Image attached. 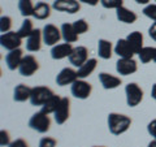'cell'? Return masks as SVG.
Returning <instances> with one entry per match:
<instances>
[{
  "instance_id": "obj_13",
  "label": "cell",
  "mask_w": 156,
  "mask_h": 147,
  "mask_svg": "<svg viewBox=\"0 0 156 147\" xmlns=\"http://www.w3.org/2000/svg\"><path fill=\"white\" fill-rule=\"evenodd\" d=\"M78 80L77 70L72 69V68H64L58 72V74L56 76V83L58 86H66L72 85L73 82H76Z\"/></svg>"
},
{
  "instance_id": "obj_25",
  "label": "cell",
  "mask_w": 156,
  "mask_h": 147,
  "mask_svg": "<svg viewBox=\"0 0 156 147\" xmlns=\"http://www.w3.org/2000/svg\"><path fill=\"white\" fill-rule=\"evenodd\" d=\"M51 16V5L46 2H39L34 8V17L37 20H47Z\"/></svg>"
},
{
  "instance_id": "obj_26",
  "label": "cell",
  "mask_w": 156,
  "mask_h": 147,
  "mask_svg": "<svg viewBox=\"0 0 156 147\" xmlns=\"http://www.w3.org/2000/svg\"><path fill=\"white\" fill-rule=\"evenodd\" d=\"M61 99L62 98L60 96V95H52L50 99H48L44 104L42 106V109L41 111H43L44 113H47V115H51V113H55V111L58 108V106H60V103H61Z\"/></svg>"
},
{
  "instance_id": "obj_19",
  "label": "cell",
  "mask_w": 156,
  "mask_h": 147,
  "mask_svg": "<svg viewBox=\"0 0 156 147\" xmlns=\"http://www.w3.org/2000/svg\"><path fill=\"white\" fill-rule=\"evenodd\" d=\"M115 52V47L107 39H99L98 41V55L103 60H109Z\"/></svg>"
},
{
  "instance_id": "obj_6",
  "label": "cell",
  "mask_w": 156,
  "mask_h": 147,
  "mask_svg": "<svg viewBox=\"0 0 156 147\" xmlns=\"http://www.w3.org/2000/svg\"><path fill=\"white\" fill-rule=\"evenodd\" d=\"M42 34H43V43L46 46H56L60 39L62 38L61 37V29H58L57 26H55L53 23H47V25L43 27L42 30Z\"/></svg>"
},
{
  "instance_id": "obj_45",
  "label": "cell",
  "mask_w": 156,
  "mask_h": 147,
  "mask_svg": "<svg viewBox=\"0 0 156 147\" xmlns=\"http://www.w3.org/2000/svg\"><path fill=\"white\" fill-rule=\"evenodd\" d=\"M155 2H156V0H155Z\"/></svg>"
},
{
  "instance_id": "obj_34",
  "label": "cell",
  "mask_w": 156,
  "mask_h": 147,
  "mask_svg": "<svg viewBox=\"0 0 156 147\" xmlns=\"http://www.w3.org/2000/svg\"><path fill=\"white\" fill-rule=\"evenodd\" d=\"M57 146V141L52 137H43L39 141V146L38 147H56Z\"/></svg>"
},
{
  "instance_id": "obj_18",
  "label": "cell",
  "mask_w": 156,
  "mask_h": 147,
  "mask_svg": "<svg viewBox=\"0 0 156 147\" xmlns=\"http://www.w3.org/2000/svg\"><path fill=\"white\" fill-rule=\"evenodd\" d=\"M115 53L121 59H131L135 55V52L133 51V48L129 45V42L126 41V38L117 41L116 46H115Z\"/></svg>"
},
{
  "instance_id": "obj_32",
  "label": "cell",
  "mask_w": 156,
  "mask_h": 147,
  "mask_svg": "<svg viewBox=\"0 0 156 147\" xmlns=\"http://www.w3.org/2000/svg\"><path fill=\"white\" fill-rule=\"evenodd\" d=\"M100 4L105 9H117L124 5V0H100Z\"/></svg>"
},
{
  "instance_id": "obj_33",
  "label": "cell",
  "mask_w": 156,
  "mask_h": 147,
  "mask_svg": "<svg viewBox=\"0 0 156 147\" xmlns=\"http://www.w3.org/2000/svg\"><path fill=\"white\" fill-rule=\"evenodd\" d=\"M143 14L146 17H148L150 20L156 22V4H147L144 8H143Z\"/></svg>"
},
{
  "instance_id": "obj_24",
  "label": "cell",
  "mask_w": 156,
  "mask_h": 147,
  "mask_svg": "<svg viewBox=\"0 0 156 147\" xmlns=\"http://www.w3.org/2000/svg\"><path fill=\"white\" fill-rule=\"evenodd\" d=\"M96 65H98V60L96 59H89L86 63L82 66L78 68L77 70V74H78V78H81V80H85L87 78L90 74H92V72L96 69Z\"/></svg>"
},
{
  "instance_id": "obj_29",
  "label": "cell",
  "mask_w": 156,
  "mask_h": 147,
  "mask_svg": "<svg viewBox=\"0 0 156 147\" xmlns=\"http://www.w3.org/2000/svg\"><path fill=\"white\" fill-rule=\"evenodd\" d=\"M155 48L156 47H143L142 50L139 51L138 57L142 64H147L151 60H154L155 57Z\"/></svg>"
},
{
  "instance_id": "obj_4",
  "label": "cell",
  "mask_w": 156,
  "mask_h": 147,
  "mask_svg": "<svg viewBox=\"0 0 156 147\" xmlns=\"http://www.w3.org/2000/svg\"><path fill=\"white\" fill-rule=\"evenodd\" d=\"M52 95H55L50 87L47 86H37L31 89V95H30V103L31 106H43L44 103L50 99Z\"/></svg>"
},
{
  "instance_id": "obj_44",
  "label": "cell",
  "mask_w": 156,
  "mask_h": 147,
  "mask_svg": "<svg viewBox=\"0 0 156 147\" xmlns=\"http://www.w3.org/2000/svg\"><path fill=\"white\" fill-rule=\"evenodd\" d=\"M92 147H105V146H92Z\"/></svg>"
},
{
  "instance_id": "obj_40",
  "label": "cell",
  "mask_w": 156,
  "mask_h": 147,
  "mask_svg": "<svg viewBox=\"0 0 156 147\" xmlns=\"http://www.w3.org/2000/svg\"><path fill=\"white\" fill-rule=\"evenodd\" d=\"M151 96H152L154 100H156V83L152 85V89H151Z\"/></svg>"
},
{
  "instance_id": "obj_17",
  "label": "cell",
  "mask_w": 156,
  "mask_h": 147,
  "mask_svg": "<svg viewBox=\"0 0 156 147\" xmlns=\"http://www.w3.org/2000/svg\"><path fill=\"white\" fill-rule=\"evenodd\" d=\"M22 59H23V52L21 48H16V50H13V51H9L5 55V64L8 66V69L9 70L18 69Z\"/></svg>"
},
{
  "instance_id": "obj_39",
  "label": "cell",
  "mask_w": 156,
  "mask_h": 147,
  "mask_svg": "<svg viewBox=\"0 0 156 147\" xmlns=\"http://www.w3.org/2000/svg\"><path fill=\"white\" fill-rule=\"evenodd\" d=\"M80 2L83 3V4H87V5L95 7V5H98V4L100 3V0H80Z\"/></svg>"
},
{
  "instance_id": "obj_41",
  "label": "cell",
  "mask_w": 156,
  "mask_h": 147,
  "mask_svg": "<svg viewBox=\"0 0 156 147\" xmlns=\"http://www.w3.org/2000/svg\"><path fill=\"white\" fill-rule=\"evenodd\" d=\"M134 2L136 4H142V5H147V4L150 3V0H134Z\"/></svg>"
},
{
  "instance_id": "obj_38",
  "label": "cell",
  "mask_w": 156,
  "mask_h": 147,
  "mask_svg": "<svg viewBox=\"0 0 156 147\" xmlns=\"http://www.w3.org/2000/svg\"><path fill=\"white\" fill-rule=\"evenodd\" d=\"M148 35H150V38L152 39V41L156 42V22H154L152 25L150 26V29H148Z\"/></svg>"
},
{
  "instance_id": "obj_22",
  "label": "cell",
  "mask_w": 156,
  "mask_h": 147,
  "mask_svg": "<svg viewBox=\"0 0 156 147\" xmlns=\"http://www.w3.org/2000/svg\"><path fill=\"white\" fill-rule=\"evenodd\" d=\"M60 29H61V37H62V39H64V42L74 43V42L78 41V34L76 33L74 27H73V23L64 22Z\"/></svg>"
},
{
  "instance_id": "obj_31",
  "label": "cell",
  "mask_w": 156,
  "mask_h": 147,
  "mask_svg": "<svg viewBox=\"0 0 156 147\" xmlns=\"http://www.w3.org/2000/svg\"><path fill=\"white\" fill-rule=\"evenodd\" d=\"M12 25H13L12 18L9 16H2L0 17V31H2V34L11 31Z\"/></svg>"
},
{
  "instance_id": "obj_8",
  "label": "cell",
  "mask_w": 156,
  "mask_h": 147,
  "mask_svg": "<svg viewBox=\"0 0 156 147\" xmlns=\"http://www.w3.org/2000/svg\"><path fill=\"white\" fill-rule=\"evenodd\" d=\"M39 69V63L33 55H26L23 56L21 64H20L18 72L23 77H30Z\"/></svg>"
},
{
  "instance_id": "obj_20",
  "label": "cell",
  "mask_w": 156,
  "mask_h": 147,
  "mask_svg": "<svg viewBox=\"0 0 156 147\" xmlns=\"http://www.w3.org/2000/svg\"><path fill=\"white\" fill-rule=\"evenodd\" d=\"M116 17L120 22H124V23H134L138 20V16H136L135 12L125 8L124 5L116 9Z\"/></svg>"
},
{
  "instance_id": "obj_7",
  "label": "cell",
  "mask_w": 156,
  "mask_h": 147,
  "mask_svg": "<svg viewBox=\"0 0 156 147\" xmlns=\"http://www.w3.org/2000/svg\"><path fill=\"white\" fill-rule=\"evenodd\" d=\"M0 45L7 51H13L16 48H20L22 45V38L18 35L17 31H8L2 34L0 37Z\"/></svg>"
},
{
  "instance_id": "obj_37",
  "label": "cell",
  "mask_w": 156,
  "mask_h": 147,
  "mask_svg": "<svg viewBox=\"0 0 156 147\" xmlns=\"http://www.w3.org/2000/svg\"><path fill=\"white\" fill-rule=\"evenodd\" d=\"M8 147H29V145H27V142L25 139L17 138V139H14L13 142H11V145H9Z\"/></svg>"
},
{
  "instance_id": "obj_9",
  "label": "cell",
  "mask_w": 156,
  "mask_h": 147,
  "mask_svg": "<svg viewBox=\"0 0 156 147\" xmlns=\"http://www.w3.org/2000/svg\"><path fill=\"white\" fill-rule=\"evenodd\" d=\"M80 0H55L52 4V8L57 12H65L74 14L81 9Z\"/></svg>"
},
{
  "instance_id": "obj_3",
  "label": "cell",
  "mask_w": 156,
  "mask_h": 147,
  "mask_svg": "<svg viewBox=\"0 0 156 147\" xmlns=\"http://www.w3.org/2000/svg\"><path fill=\"white\" fill-rule=\"evenodd\" d=\"M125 94L126 103H128L129 107H136L143 100V90L135 82H130L125 86Z\"/></svg>"
},
{
  "instance_id": "obj_28",
  "label": "cell",
  "mask_w": 156,
  "mask_h": 147,
  "mask_svg": "<svg viewBox=\"0 0 156 147\" xmlns=\"http://www.w3.org/2000/svg\"><path fill=\"white\" fill-rule=\"evenodd\" d=\"M34 30H35V29H34L33 21H31V20L29 18V17H26V18L22 21V25H21V27H20L18 30H17V33H18V35L23 39V38H27Z\"/></svg>"
},
{
  "instance_id": "obj_10",
  "label": "cell",
  "mask_w": 156,
  "mask_h": 147,
  "mask_svg": "<svg viewBox=\"0 0 156 147\" xmlns=\"http://www.w3.org/2000/svg\"><path fill=\"white\" fill-rule=\"evenodd\" d=\"M116 70L121 76H130L138 70V64H136V61L133 57L131 59H121L120 57L116 63Z\"/></svg>"
},
{
  "instance_id": "obj_5",
  "label": "cell",
  "mask_w": 156,
  "mask_h": 147,
  "mask_svg": "<svg viewBox=\"0 0 156 147\" xmlns=\"http://www.w3.org/2000/svg\"><path fill=\"white\" fill-rule=\"evenodd\" d=\"M70 92L72 95L77 98V99H81V100H85L87 99L91 92H92V85L90 82H87L85 80H81V78H78L76 82L72 83L70 86Z\"/></svg>"
},
{
  "instance_id": "obj_12",
  "label": "cell",
  "mask_w": 156,
  "mask_h": 147,
  "mask_svg": "<svg viewBox=\"0 0 156 147\" xmlns=\"http://www.w3.org/2000/svg\"><path fill=\"white\" fill-rule=\"evenodd\" d=\"M69 115H70V100L68 99V98H62L58 108L55 111V113H53L56 124L57 125L65 124L66 120L69 119Z\"/></svg>"
},
{
  "instance_id": "obj_27",
  "label": "cell",
  "mask_w": 156,
  "mask_h": 147,
  "mask_svg": "<svg viewBox=\"0 0 156 147\" xmlns=\"http://www.w3.org/2000/svg\"><path fill=\"white\" fill-rule=\"evenodd\" d=\"M34 8L35 5L33 4V0H18V11L25 18L34 16Z\"/></svg>"
},
{
  "instance_id": "obj_35",
  "label": "cell",
  "mask_w": 156,
  "mask_h": 147,
  "mask_svg": "<svg viewBox=\"0 0 156 147\" xmlns=\"http://www.w3.org/2000/svg\"><path fill=\"white\" fill-rule=\"evenodd\" d=\"M0 145L3 147L9 146L11 145V138H9V133L5 130H2L0 131Z\"/></svg>"
},
{
  "instance_id": "obj_42",
  "label": "cell",
  "mask_w": 156,
  "mask_h": 147,
  "mask_svg": "<svg viewBox=\"0 0 156 147\" xmlns=\"http://www.w3.org/2000/svg\"><path fill=\"white\" fill-rule=\"evenodd\" d=\"M147 147H156V139H154V141H151L150 143L147 145Z\"/></svg>"
},
{
  "instance_id": "obj_30",
  "label": "cell",
  "mask_w": 156,
  "mask_h": 147,
  "mask_svg": "<svg viewBox=\"0 0 156 147\" xmlns=\"http://www.w3.org/2000/svg\"><path fill=\"white\" fill-rule=\"evenodd\" d=\"M73 27H74V30L78 35H81V34H85L89 30V23L86 22V20L81 18V20H77V21L73 22Z\"/></svg>"
},
{
  "instance_id": "obj_16",
  "label": "cell",
  "mask_w": 156,
  "mask_h": 147,
  "mask_svg": "<svg viewBox=\"0 0 156 147\" xmlns=\"http://www.w3.org/2000/svg\"><path fill=\"white\" fill-rule=\"evenodd\" d=\"M72 43H60V45H56L51 48V57L53 60H62L65 57H69L70 53L73 51Z\"/></svg>"
},
{
  "instance_id": "obj_1",
  "label": "cell",
  "mask_w": 156,
  "mask_h": 147,
  "mask_svg": "<svg viewBox=\"0 0 156 147\" xmlns=\"http://www.w3.org/2000/svg\"><path fill=\"white\" fill-rule=\"evenodd\" d=\"M108 129L113 135H121L128 131L131 125V119L122 113L111 112L108 115Z\"/></svg>"
},
{
  "instance_id": "obj_21",
  "label": "cell",
  "mask_w": 156,
  "mask_h": 147,
  "mask_svg": "<svg viewBox=\"0 0 156 147\" xmlns=\"http://www.w3.org/2000/svg\"><path fill=\"white\" fill-rule=\"evenodd\" d=\"M31 95V87H29L25 83H20L14 87L13 90V100L14 102H26L27 99H30Z\"/></svg>"
},
{
  "instance_id": "obj_14",
  "label": "cell",
  "mask_w": 156,
  "mask_h": 147,
  "mask_svg": "<svg viewBox=\"0 0 156 147\" xmlns=\"http://www.w3.org/2000/svg\"><path fill=\"white\" fill-rule=\"evenodd\" d=\"M99 82L100 85L103 86V89L105 90H113V89H117L121 83H122V80L117 76H113V74H109V73H105V72H101L99 73Z\"/></svg>"
},
{
  "instance_id": "obj_11",
  "label": "cell",
  "mask_w": 156,
  "mask_h": 147,
  "mask_svg": "<svg viewBox=\"0 0 156 147\" xmlns=\"http://www.w3.org/2000/svg\"><path fill=\"white\" fill-rule=\"evenodd\" d=\"M68 59H69V63L73 66L80 68L89 60V51H87V48L83 47V46L74 47L72 53H70V56Z\"/></svg>"
},
{
  "instance_id": "obj_23",
  "label": "cell",
  "mask_w": 156,
  "mask_h": 147,
  "mask_svg": "<svg viewBox=\"0 0 156 147\" xmlns=\"http://www.w3.org/2000/svg\"><path fill=\"white\" fill-rule=\"evenodd\" d=\"M126 41L129 42V45L131 46L133 51L136 53V55H138L139 51L144 47V46H143V34L139 33V31H133V33H130L129 35L126 37Z\"/></svg>"
},
{
  "instance_id": "obj_2",
  "label": "cell",
  "mask_w": 156,
  "mask_h": 147,
  "mask_svg": "<svg viewBox=\"0 0 156 147\" xmlns=\"http://www.w3.org/2000/svg\"><path fill=\"white\" fill-rule=\"evenodd\" d=\"M29 126L33 130H37L38 133H47L51 128V119L43 111H39L34 113L29 120Z\"/></svg>"
},
{
  "instance_id": "obj_36",
  "label": "cell",
  "mask_w": 156,
  "mask_h": 147,
  "mask_svg": "<svg viewBox=\"0 0 156 147\" xmlns=\"http://www.w3.org/2000/svg\"><path fill=\"white\" fill-rule=\"evenodd\" d=\"M147 131H148L150 135L154 139H156V119L148 122V125H147Z\"/></svg>"
},
{
  "instance_id": "obj_15",
  "label": "cell",
  "mask_w": 156,
  "mask_h": 147,
  "mask_svg": "<svg viewBox=\"0 0 156 147\" xmlns=\"http://www.w3.org/2000/svg\"><path fill=\"white\" fill-rule=\"evenodd\" d=\"M42 41H43V34L42 30L35 29L30 35L26 38V50L29 52H38L42 48Z\"/></svg>"
},
{
  "instance_id": "obj_43",
  "label": "cell",
  "mask_w": 156,
  "mask_h": 147,
  "mask_svg": "<svg viewBox=\"0 0 156 147\" xmlns=\"http://www.w3.org/2000/svg\"><path fill=\"white\" fill-rule=\"evenodd\" d=\"M154 61L156 63V48H155V57H154Z\"/></svg>"
}]
</instances>
